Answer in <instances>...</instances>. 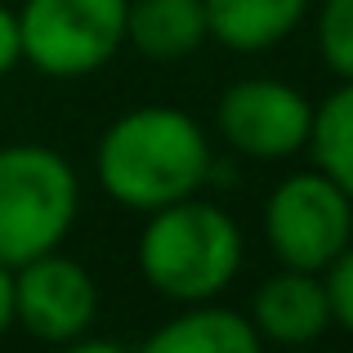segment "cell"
Returning <instances> with one entry per match:
<instances>
[{
	"label": "cell",
	"mask_w": 353,
	"mask_h": 353,
	"mask_svg": "<svg viewBox=\"0 0 353 353\" xmlns=\"http://www.w3.org/2000/svg\"><path fill=\"white\" fill-rule=\"evenodd\" d=\"M309 125H313L309 94L277 77H241L215 103L219 139L250 161H286V157L304 152Z\"/></svg>",
	"instance_id": "cell-6"
},
{
	"label": "cell",
	"mask_w": 353,
	"mask_h": 353,
	"mask_svg": "<svg viewBox=\"0 0 353 353\" xmlns=\"http://www.w3.org/2000/svg\"><path fill=\"white\" fill-rule=\"evenodd\" d=\"M14 327V268L0 264V340Z\"/></svg>",
	"instance_id": "cell-16"
},
{
	"label": "cell",
	"mask_w": 353,
	"mask_h": 353,
	"mask_svg": "<svg viewBox=\"0 0 353 353\" xmlns=\"http://www.w3.org/2000/svg\"><path fill=\"white\" fill-rule=\"evenodd\" d=\"M322 282H327V300H331V327L353 336V241L327 264Z\"/></svg>",
	"instance_id": "cell-14"
},
{
	"label": "cell",
	"mask_w": 353,
	"mask_h": 353,
	"mask_svg": "<svg viewBox=\"0 0 353 353\" xmlns=\"http://www.w3.org/2000/svg\"><path fill=\"white\" fill-rule=\"evenodd\" d=\"M134 255L143 282L161 300H219L241 273V228L228 210L210 206L192 192L161 210H148Z\"/></svg>",
	"instance_id": "cell-2"
},
{
	"label": "cell",
	"mask_w": 353,
	"mask_h": 353,
	"mask_svg": "<svg viewBox=\"0 0 353 353\" xmlns=\"http://www.w3.org/2000/svg\"><path fill=\"white\" fill-rule=\"evenodd\" d=\"M206 36L233 54H264L309 18L313 0H201Z\"/></svg>",
	"instance_id": "cell-9"
},
{
	"label": "cell",
	"mask_w": 353,
	"mask_h": 353,
	"mask_svg": "<svg viewBox=\"0 0 353 353\" xmlns=\"http://www.w3.org/2000/svg\"><path fill=\"white\" fill-rule=\"evenodd\" d=\"M148 353H259L264 340L255 336L246 313L224 309L215 300L183 304V313H174L170 322L152 331L143 340Z\"/></svg>",
	"instance_id": "cell-10"
},
{
	"label": "cell",
	"mask_w": 353,
	"mask_h": 353,
	"mask_svg": "<svg viewBox=\"0 0 353 353\" xmlns=\"http://www.w3.org/2000/svg\"><path fill=\"white\" fill-rule=\"evenodd\" d=\"M23 68V36H18V9L0 5V81Z\"/></svg>",
	"instance_id": "cell-15"
},
{
	"label": "cell",
	"mask_w": 353,
	"mask_h": 353,
	"mask_svg": "<svg viewBox=\"0 0 353 353\" xmlns=\"http://www.w3.org/2000/svg\"><path fill=\"white\" fill-rule=\"evenodd\" d=\"M125 45H134L152 63L188 59L206 45V9L201 0H130Z\"/></svg>",
	"instance_id": "cell-11"
},
{
	"label": "cell",
	"mask_w": 353,
	"mask_h": 353,
	"mask_svg": "<svg viewBox=\"0 0 353 353\" xmlns=\"http://www.w3.org/2000/svg\"><path fill=\"white\" fill-rule=\"evenodd\" d=\"M318 54L336 81H353V0L318 5Z\"/></svg>",
	"instance_id": "cell-13"
},
{
	"label": "cell",
	"mask_w": 353,
	"mask_h": 353,
	"mask_svg": "<svg viewBox=\"0 0 353 353\" xmlns=\"http://www.w3.org/2000/svg\"><path fill=\"white\" fill-rule=\"evenodd\" d=\"M81 215V179L63 152L45 143L0 148V264L59 250Z\"/></svg>",
	"instance_id": "cell-3"
},
{
	"label": "cell",
	"mask_w": 353,
	"mask_h": 353,
	"mask_svg": "<svg viewBox=\"0 0 353 353\" xmlns=\"http://www.w3.org/2000/svg\"><path fill=\"white\" fill-rule=\"evenodd\" d=\"M264 241L282 268L327 273L353 241V201L322 170L286 174L264 201Z\"/></svg>",
	"instance_id": "cell-5"
},
{
	"label": "cell",
	"mask_w": 353,
	"mask_h": 353,
	"mask_svg": "<svg viewBox=\"0 0 353 353\" xmlns=\"http://www.w3.org/2000/svg\"><path fill=\"white\" fill-rule=\"evenodd\" d=\"M215 152L197 117L183 108L148 103L121 112L94 148L99 188L125 210H161L206 188Z\"/></svg>",
	"instance_id": "cell-1"
},
{
	"label": "cell",
	"mask_w": 353,
	"mask_h": 353,
	"mask_svg": "<svg viewBox=\"0 0 353 353\" xmlns=\"http://www.w3.org/2000/svg\"><path fill=\"white\" fill-rule=\"evenodd\" d=\"M130 0H23V63L50 81H85L125 45Z\"/></svg>",
	"instance_id": "cell-4"
},
{
	"label": "cell",
	"mask_w": 353,
	"mask_h": 353,
	"mask_svg": "<svg viewBox=\"0 0 353 353\" xmlns=\"http://www.w3.org/2000/svg\"><path fill=\"white\" fill-rule=\"evenodd\" d=\"M313 170H322L353 201V81H340L318 108H313L309 143Z\"/></svg>",
	"instance_id": "cell-12"
},
{
	"label": "cell",
	"mask_w": 353,
	"mask_h": 353,
	"mask_svg": "<svg viewBox=\"0 0 353 353\" xmlns=\"http://www.w3.org/2000/svg\"><path fill=\"white\" fill-rule=\"evenodd\" d=\"M99 322V282L81 259L45 250L14 268V327L45 345H77Z\"/></svg>",
	"instance_id": "cell-7"
},
{
	"label": "cell",
	"mask_w": 353,
	"mask_h": 353,
	"mask_svg": "<svg viewBox=\"0 0 353 353\" xmlns=\"http://www.w3.org/2000/svg\"><path fill=\"white\" fill-rule=\"evenodd\" d=\"M246 318L264 345H313L331 331L327 282L322 273L277 264V273L259 282Z\"/></svg>",
	"instance_id": "cell-8"
}]
</instances>
